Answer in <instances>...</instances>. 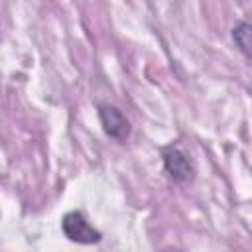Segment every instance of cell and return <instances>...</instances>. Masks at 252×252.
<instances>
[{
  "label": "cell",
  "instance_id": "obj_1",
  "mask_svg": "<svg viewBox=\"0 0 252 252\" xmlns=\"http://www.w3.org/2000/svg\"><path fill=\"white\" fill-rule=\"evenodd\" d=\"M161 161L163 169L175 183H191L195 179V165L191 158L179 146H165L161 148Z\"/></svg>",
  "mask_w": 252,
  "mask_h": 252
},
{
  "label": "cell",
  "instance_id": "obj_3",
  "mask_svg": "<svg viewBox=\"0 0 252 252\" xmlns=\"http://www.w3.org/2000/svg\"><path fill=\"white\" fill-rule=\"evenodd\" d=\"M96 114H98L100 126L106 136H110L116 142H126L130 138V132H132L130 120L124 116V112L118 106H114L110 102H98Z\"/></svg>",
  "mask_w": 252,
  "mask_h": 252
},
{
  "label": "cell",
  "instance_id": "obj_4",
  "mask_svg": "<svg viewBox=\"0 0 252 252\" xmlns=\"http://www.w3.org/2000/svg\"><path fill=\"white\" fill-rule=\"evenodd\" d=\"M232 41L236 43L238 51L246 57L252 59V26L246 20H240L232 28Z\"/></svg>",
  "mask_w": 252,
  "mask_h": 252
},
{
  "label": "cell",
  "instance_id": "obj_2",
  "mask_svg": "<svg viewBox=\"0 0 252 252\" xmlns=\"http://www.w3.org/2000/svg\"><path fill=\"white\" fill-rule=\"evenodd\" d=\"M61 230L71 242H77V244H96L102 240V232L91 226L81 211L65 213L61 219Z\"/></svg>",
  "mask_w": 252,
  "mask_h": 252
}]
</instances>
